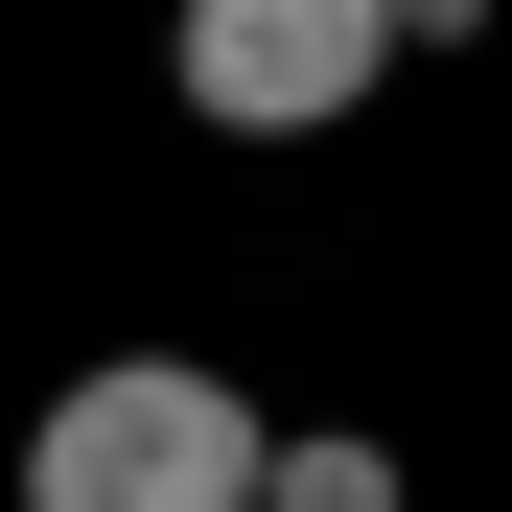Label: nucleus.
Returning <instances> with one entry per match:
<instances>
[{"instance_id":"nucleus-1","label":"nucleus","mask_w":512,"mask_h":512,"mask_svg":"<svg viewBox=\"0 0 512 512\" xmlns=\"http://www.w3.org/2000/svg\"><path fill=\"white\" fill-rule=\"evenodd\" d=\"M256 466H280V419L210 350H94L24 419V512H256Z\"/></svg>"},{"instance_id":"nucleus-2","label":"nucleus","mask_w":512,"mask_h":512,"mask_svg":"<svg viewBox=\"0 0 512 512\" xmlns=\"http://www.w3.org/2000/svg\"><path fill=\"white\" fill-rule=\"evenodd\" d=\"M163 94L210 140H350L396 94V0H163Z\"/></svg>"},{"instance_id":"nucleus-4","label":"nucleus","mask_w":512,"mask_h":512,"mask_svg":"<svg viewBox=\"0 0 512 512\" xmlns=\"http://www.w3.org/2000/svg\"><path fill=\"white\" fill-rule=\"evenodd\" d=\"M396 47H489V0H396Z\"/></svg>"},{"instance_id":"nucleus-3","label":"nucleus","mask_w":512,"mask_h":512,"mask_svg":"<svg viewBox=\"0 0 512 512\" xmlns=\"http://www.w3.org/2000/svg\"><path fill=\"white\" fill-rule=\"evenodd\" d=\"M256 512H396V443H350V419H326V443L256 466Z\"/></svg>"}]
</instances>
